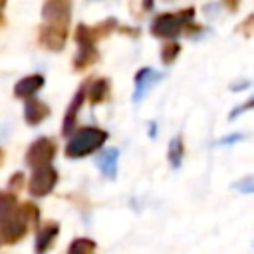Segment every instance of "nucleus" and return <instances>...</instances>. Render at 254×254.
I'll return each mask as SVG.
<instances>
[{
    "label": "nucleus",
    "mask_w": 254,
    "mask_h": 254,
    "mask_svg": "<svg viewBox=\"0 0 254 254\" xmlns=\"http://www.w3.org/2000/svg\"><path fill=\"white\" fill-rule=\"evenodd\" d=\"M107 139V133L97 129V127H85V129H79L71 139L69 143L65 145V155L67 157H83V155H89L93 153L95 149H99Z\"/></svg>",
    "instance_id": "obj_1"
},
{
    "label": "nucleus",
    "mask_w": 254,
    "mask_h": 254,
    "mask_svg": "<svg viewBox=\"0 0 254 254\" xmlns=\"http://www.w3.org/2000/svg\"><path fill=\"white\" fill-rule=\"evenodd\" d=\"M190 18H192V10H187V16H181V14H161L153 22V34L165 36V38H175L181 32L183 24L189 22Z\"/></svg>",
    "instance_id": "obj_2"
},
{
    "label": "nucleus",
    "mask_w": 254,
    "mask_h": 254,
    "mask_svg": "<svg viewBox=\"0 0 254 254\" xmlns=\"http://www.w3.org/2000/svg\"><path fill=\"white\" fill-rule=\"evenodd\" d=\"M54 153H56V145H54L50 139L42 137V139H38V141L32 143V147H30L28 153H26V161H28V165L34 167V169L48 167L50 161H52V157H54Z\"/></svg>",
    "instance_id": "obj_3"
},
{
    "label": "nucleus",
    "mask_w": 254,
    "mask_h": 254,
    "mask_svg": "<svg viewBox=\"0 0 254 254\" xmlns=\"http://www.w3.org/2000/svg\"><path fill=\"white\" fill-rule=\"evenodd\" d=\"M56 181H58V173L52 169V165L34 169L32 179H30V192L34 196H44V194L52 192Z\"/></svg>",
    "instance_id": "obj_4"
},
{
    "label": "nucleus",
    "mask_w": 254,
    "mask_h": 254,
    "mask_svg": "<svg viewBox=\"0 0 254 254\" xmlns=\"http://www.w3.org/2000/svg\"><path fill=\"white\" fill-rule=\"evenodd\" d=\"M77 44H79V54H77L75 65L83 67L97 56L95 54V44H93V32L85 26H79L77 28Z\"/></svg>",
    "instance_id": "obj_5"
},
{
    "label": "nucleus",
    "mask_w": 254,
    "mask_h": 254,
    "mask_svg": "<svg viewBox=\"0 0 254 254\" xmlns=\"http://www.w3.org/2000/svg\"><path fill=\"white\" fill-rule=\"evenodd\" d=\"M161 79V73H157L155 69L151 67H143L139 73H137V79H135V101H139L157 81Z\"/></svg>",
    "instance_id": "obj_6"
},
{
    "label": "nucleus",
    "mask_w": 254,
    "mask_h": 254,
    "mask_svg": "<svg viewBox=\"0 0 254 254\" xmlns=\"http://www.w3.org/2000/svg\"><path fill=\"white\" fill-rule=\"evenodd\" d=\"M117 157H119V151L113 147V149H105V151L99 153L97 159H95V165L99 167V171H101L107 179H113L115 173H117Z\"/></svg>",
    "instance_id": "obj_7"
},
{
    "label": "nucleus",
    "mask_w": 254,
    "mask_h": 254,
    "mask_svg": "<svg viewBox=\"0 0 254 254\" xmlns=\"http://www.w3.org/2000/svg\"><path fill=\"white\" fill-rule=\"evenodd\" d=\"M24 109H26V121H28L30 125H38V123H42V121H44V119L50 115L48 105H46L44 101L36 99V97L28 99Z\"/></svg>",
    "instance_id": "obj_8"
},
{
    "label": "nucleus",
    "mask_w": 254,
    "mask_h": 254,
    "mask_svg": "<svg viewBox=\"0 0 254 254\" xmlns=\"http://www.w3.org/2000/svg\"><path fill=\"white\" fill-rule=\"evenodd\" d=\"M42 85H44V77H42V75H28V77H24V79H20V81L16 83L14 93L20 95V97H30V95H34Z\"/></svg>",
    "instance_id": "obj_9"
},
{
    "label": "nucleus",
    "mask_w": 254,
    "mask_h": 254,
    "mask_svg": "<svg viewBox=\"0 0 254 254\" xmlns=\"http://www.w3.org/2000/svg\"><path fill=\"white\" fill-rule=\"evenodd\" d=\"M44 16H46V20H50V22H56V20H58L60 24L65 26V22H67V18H69V4L50 2V4L44 6Z\"/></svg>",
    "instance_id": "obj_10"
},
{
    "label": "nucleus",
    "mask_w": 254,
    "mask_h": 254,
    "mask_svg": "<svg viewBox=\"0 0 254 254\" xmlns=\"http://www.w3.org/2000/svg\"><path fill=\"white\" fill-rule=\"evenodd\" d=\"M56 236H58V224L52 222V224L44 226V228L38 232V238H36V252L42 254L44 250H48Z\"/></svg>",
    "instance_id": "obj_11"
},
{
    "label": "nucleus",
    "mask_w": 254,
    "mask_h": 254,
    "mask_svg": "<svg viewBox=\"0 0 254 254\" xmlns=\"http://www.w3.org/2000/svg\"><path fill=\"white\" fill-rule=\"evenodd\" d=\"M42 42L52 50H60V46L65 42V30L64 28H48V30H44Z\"/></svg>",
    "instance_id": "obj_12"
},
{
    "label": "nucleus",
    "mask_w": 254,
    "mask_h": 254,
    "mask_svg": "<svg viewBox=\"0 0 254 254\" xmlns=\"http://www.w3.org/2000/svg\"><path fill=\"white\" fill-rule=\"evenodd\" d=\"M81 103H83V89H79V91L75 93V97H73V101H71V105H69V109H67V115H65V119H64V127H62L64 133H69V131L73 129V125H75V113H77V109L81 107Z\"/></svg>",
    "instance_id": "obj_13"
},
{
    "label": "nucleus",
    "mask_w": 254,
    "mask_h": 254,
    "mask_svg": "<svg viewBox=\"0 0 254 254\" xmlns=\"http://www.w3.org/2000/svg\"><path fill=\"white\" fill-rule=\"evenodd\" d=\"M67 254H95V242L89 238H79L71 242Z\"/></svg>",
    "instance_id": "obj_14"
},
{
    "label": "nucleus",
    "mask_w": 254,
    "mask_h": 254,
    "mask_svg": "<svg viewBox=\"0 0 254 254\" xmlns=\"http://www.w3.org/2000/svg\"><path fill=\"white\" fill-rule=\"evenodd\" d=\"M181 157H183V143L181 139H173L171 141V147H169V159H171V165L173 167H179L181 165Z\"/></svg>",
    "instance_id": "obj_15"
},
{
    "label": "nucleus",
    "mask_w": 254,
    "mask_h": 254,
    "mask_svg": "<svg viewBox=\"0 0 254 254\" xmlns=\"http://www.w3.org/2000/svg\"><path fill=\"white\" fill-rule=\"evenodd\" d=\"M107 81L105 79H95L93 83H91V91H89V95H91V99L93 101H101L105 95H107Z\"/></svg>",
    "instance_id": "obj_16"
},
{
    "label": "nucleus",
    "mask_w": 254,
    "mask_h": 254,
    "mask_svg": "<svg viewBox=\"0 0 254 254\" xmlns=\"http://www.w3.org/2000/svg\"><path fill=\"white\" fill-rule=\"evenodd\" d=\"M177 54H179V44H169V46H165V48H163L161 58H163V62H165V64H171V62L177 58Z\"/></svg>",
    "instance_id": "obj_17"
},
{
    "label": "nucleus",
    "mask_w": 254,
    "mask_h": 254,
    "mask_svg": "<svg viewBox=\"0 0 254 254\" xmlns=\"http://www.w3.org/2000/svg\"><path fill=\"white\" fill-rule=\"evenodd\" d=\"M234 187L240 189L242 192H254V177H246V179L238 181Z\"/></svg>",
    "instance_id": "obj_18"
},
{
    "label": "nucleus",
    "mask_w": 254,
    "mask_h": 254,
    "mask_svg": "<svg viewBox=\"0 0 254 254\" xmlns=\"http://www.w3.org/2000/svg\"><path fill=\"white\" fill-rule=\"evenodd\" d=\"M250 107H254V97H250V99H248V101H244V103H242L240 107H236V109H234V111L230 113V119H234L236 115L244 113V111H246V109H250Z\"/></svg>",
    "instance_id": "obj_19"
}]
</instances>
